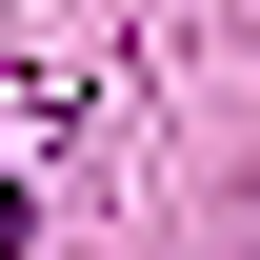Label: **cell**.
<instances>
[{"mask_svg": "<svg viewBox=\"0 0 260 260\" xmlns=\"http://www.w3.org/2000/svg\"><path fill=\"white\" fill-rule=\"evenodd\" d=\"M0 260H20V200H0Z\"/></svg>", "mask_w": 260, "mask_h": 260, "instance_id": "obj_1", "label": "cell"}]
</instances>
